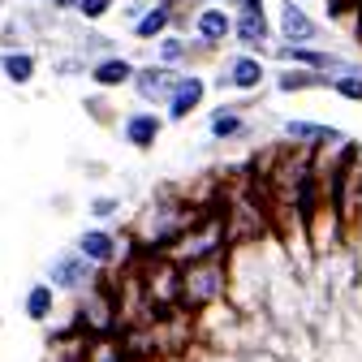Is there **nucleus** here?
<instances>
[{
  "instance_id": "f257e3e1",
  "label": "nucleus",
  "mask_w": 362,
  "mask_h": 362,
  "mask_svg": "<svg viewBox=\"0 0 362 362\" xmlns=\"http://www.w3.org/2000/svg\"><path fill=\"white\" fill-rule=\"evenodd\" d=\"M199 203L186 194V190H156L147 199V207L139 211V220L129 224V242L139 250V259H168V250L181 242V233L199 220Z\"/></svg>"
},
{
  "instance_id": "f03ea898",
  "label": "nucleus",
  "mask_w": 362,
  "mask_h": 362,
  "mask_svg": "<svg viewBox=\"0 0 362 362\" xmlns=\"http://www.w3.org/2000/svg\"><path fill=\"white\" fill-rule=\"evenodd\" d=\"M220 302H229V255L224 259H199V263H181V293L177 310L181 315H203Z\"/></svg>"
},
{
  "instance_id": "7ed1b4c3",
  "label": "nucleus",
  "mask_w": 362,
  "mask_h": 362,
  "mask_svg": "<svg viewBox=\"0 0 362 362\" xmlns=\"http://www.w3.org/2000/svg\"><path fill=\"white\" fill-rule=\"evenodd\" d=\"M229 255V229H224V194L220 203L203 207L199 220L190 224L186 233H181V242L168 250V259L181 267V263H199V259H224Z\"/></svg>"
},
{
  "instance_id": "20e7f679",
  "label": "nucleus",
  "mask_w": 362,
  "mask_h": 362,
  "mask_svg": "<svg viewBox=\"0 0 362 362\" xmlns=\"http://www.w3.org/2000/svg\"><path fill=\"white\" fill-rule=\"evenodd\" d=\"M281 143L293 147V151H306V156H328V151H337V147L349 143V134L341 125H328V121L285 117L281 121Z\"/></svg>"
},
{
  "instance_id": "39448f33",
  "label": "nucleus",
  "mask_w": 362,
  "mask_h": 362,
  "mask_svg": "<svg viewBox=\"0 0 362 362\" xmlns=\"http://www.w3.org/2000/svg\"><path fill=\"white\" fill-rule=\"evenodd\" d=\"M100 281H104V272H100V267H90L74 246L61 250V255H52L48 267H43V285H52L61 298H82L86 289H95Z\"/></svg>"
},
{
  "instance_id": "423d86ee",
  "label": "nucleus",
  "mask_w": 362,
  "mask_h": 362,
  "mask_svg": "<svg viewBox=\"0 0 362 362\" xmlns=\"http://www.w3.org/2000/svg\"><path fill=\"white\" fill-rule=\"evenodd\" d=\"M272 26H276V43H289V48H324V22L302 0H281Z\"/></svg>"
},
{
  "instance_id": "0eeeda50",
  "label": "nucleus",
  "mask_w": 362,
  "mask_h": 362,
  "mask_svg": "<svg viewBox=\"0 0 362 362\" xmlns=\"http://www.w3.org/2000/svg\"><path fill=\"white\" fill-rule=\"evenodd\" d=\"M263 82H267V61L255 52H229L211 78L216 90H238V95H259Z\"/></svg>"
},
{
  "instance_id": "6e6552de",
  "label": "nucleus",
  "mask_w": 362,
  "mask_h": 362,
  "mask_svg": "<svg viewBox=\"0 0 362 362\" xmlns=\"http://www.w3.org/2000/svg\"><path fill=\"white\" fill-rule=\"evenodd\" d=\"M250 104H255V95H250V100H229V104L211 108V117H207V143H216V147L246 143L250 134H255V121L246 117Z\"/></svg>"
},
{
  "instance_id": "1a4fd4ad",
  "label": "nucleus",
  "mask_w": 362,
  "mask_h": 362,
  "mask_svg": "<svg viewBox=\"0 0 362 362\" xmlns=\"http://www.w3.org/2000/svg\"><path fill=\"white\" fill-rule=\"evenodd\" d=\"M207 95H211V82H207L199 69H186V74L177 78L173 95H168V104H164V121H168V125L190 121V117L207 104Z\"/></svg>"
},
{
  "instance_id": "9d476101",
  "label": "nucleus",
  "mask_w": 362,
  "mask_h": 362,
  "mask_svg": "<svg viewBox=\"0 0 362 362\" xmlns=\"http://www.w3.org/2000/svg\"><path fill=\"white\" fill-rule=\"evenodd\" d=\"M177 69H164V65H156V61H143L139 69H134V82H129V90L139 95V104L143 108H164L168 104V95H173V86H177Z\"/></svg>"
},
{
  "instance_id": "9b49d317",
  "label": "nucleus",
  "mask_w": 362,
  "mask_h": 362,
  "mask_svg": "<svg viewBox=\"0 0 362 362\" xmlns=\"http://www.w3.org/2000/svg\"><path fill=\"white\" fill-rule=\"evenodd\" d=\"M233 43L238 52H255L267 61L272 43H276V26H272L267 9H250V13H233Z\"/></svg>"
},
{
  "instance_id": "f8f14e48",
  "label": "nucleus",
  "mask_w": 362,
  "mask_h": 362,
  "mask_svg": "<svg viewBox=\"0 0 362 362\" xmlns=\"http://www.w3.org/2000/svg\"><path fill=\"white\" fill-rule=\"evenodd\" d=\"M186 35H194L203 48H211V52H224V48L233 43V13L211 0V5H203V9L190 18V30H186Z\"/></svg>"
},
{
  "instance_id": "ddd939ff",
  "label": "nucleus",
  "mask_w": 362,
  "mask_h": 362,
  "mask_svg": "<svg viewBox=\"0 0 362 362\" xmlns=\"http://www.w3.org/2000/svg\"><path fill=\"white\" fill-rule=\"evenodd\" d=\"M164 125H168V121H164V112H156V108H134V112H125V117L117 121L121 143L134 147V151H156Z\"/></svg>"
},
{
  "instance_id": "4468645a",
  "label": "nucleus",
  "mask_w": 362,
  "mask_h": 362,
  "mask_svg": "<svg viewBox=\"0 0 362 362\" xmlns=\"http://www.w3.org/2000/svg\"><path fill=\"white\" fill-rule=\"evenodd\" d=\"M134 69H139V61L125 57V52H112V57H100V61H90L86 69V82L95 86V90H121L134 82Z\"/></svg>"
},
{
  "instance_id": "2eb2a0df",
  "label": "nucleus",
  "mask_w": 362,
  "mask_h": 362,
  "mask_svg": "<svg viewBox=\"0 0 362 362\" xmlns=\"http://www.w3.org/2000/svg\"><path fill=\"white\" fill-rule=\"evenodd\" d=\"M22 315H26L30 324H52L57 315H61V293H57L52 285L35 281V285L26 289V298H22Z\"/></svg>"
},
{
  "instance_id": "dca6fc26",
  "label": "nucleus",
  "mask_w": 362,
  "mask_h": 362,
  "mask_svg": "<svg viewBox=\"0 0 362 362\" xmlns=\"http://www.w3.org/2000/svg\"><path fill=\"white\" fill-rule=\"evenodd\" d=\"M0 78L9 86H30L39 78V52L35 48H13V52H0Z\"/></svg>"
},
{
  "instance_id": "f3484780",
  "label": "nucleus",
  "mask_w": 362,
  "mask_h": 362,
  "mask_svg": "<svg viewBox=\"0 0 362 362\" xmlns=\"http://www.w3.org/2000/svg\"><path fill=\"white\" fill-rule=\"evenodd\" d=\"M272 86L281 95H306V90H328V78L324 74H310V69H293V65H281L272 74Z\"/></svg>"
},
{
  "instance_id": "a211bd4d",
  "label": "nucleus",
  "mask_w": 362,
  "mask_h": 362,
  "mask_svg": "<svg viewBox=\"0 0 362 362\" xmlns=\"http://www.w3.org/2000/svg\"><path fill=\"white\" fill-rule=\"evenodd\" d=\"M168 30H173V13L156 0V5H151L143 18L129 26V39H134V43H156V39H164Z\"/></svg>"
},
{
  "instance_id": "6ab92c4d",
  "label": "nucleus",
  "mask_w": 362,
  "mask_h": 362,
  "mask_svg": "<svg viewBox=\"0 0 362 362\" xmlns=\"http://www.w3.org/2000/svg\"><path fill=\"white\" fill-rule=\"evenodd\" d=\"M78 362H129L121 337H90L78 345Z\"/></svg>"
},
{
  "instance_id": "aec40b11",
  "label": "nucleus",
  "mask_w": 362,
  "mask_h": 362,
  "mask_svg": "<svg viewBox=\"0 0 362 362\" xmlns=\"http://www.w3.org/2000/svg\"><path fill=\"white\" fill-rule=\"evenodd\" d=\"M125 211V199H117V194H95V199H86V216L95 220V224H108V220H117Z\"/></svg>"
},
{
  "instance_id": "412c9836",
  "label": "nucleus",
  "mask_w": 362,
  "mask_h": 362,
  "mask_svg": "<svg viewBox=\"0 0 362 362\" xmlns=\"http://www.w3.org/2000/svg\"><path fill=\"white\" fill-rule=\"evenodd\" d=\"M30 30L22 18H9V22H0V52H13V48H30Z\"/></svg>"
},
{
  "instance_id": "4be33fe9",
  "label": "nucleus",
  "mask_w": 362,
  "mask_h": 362,
  "mask_svg": "<svg viewBox=\"0 0 362 362\" xmlns=\"http://www.w3.org/2000/svg\"><path fill=\"white\" fill-rule=\"evenodd\" d=\"M112 9H117V0H78V5H74V18L86 22V26H95V22H104Z\"/></svg>"
},
{
  "instance_id": "5701e85b",
  "label": "nucleus",
  "mask_w": 362,
  "mask_h": 362,
  "mask_svg": "<svg viewBox=\"0 0 362 362\" xmlns=\"http://www.w3.org/2000/svg\"><path fill=\"white\" fill-rule=\"evenodd\" d=\"M328 90L341 95L345 104H362V74H341V78H328Z\"/></svg>"
},
{
  "instance_id": "b1692460",
  "label": "nucleus",
  "mask_w": 362,
  "mask_h": 362,
  "mask_svg": "<svg viewBox=\"0 0 362 362\" xmlns=\"http://www.w3.org/2000/svg\"><path fill=\"white\" fill-rule=\"evenodd\" d=\"M86 69H90V61L78 57V52H61V57H52V74H57V78H86Z\"/></svg>"
},
{
  "instance_id": "393cba45",
  "label": "nucleus",
  "mask_w": 362,
  "mask_h": 362,
  "mask_svg": "<svg viewBox=\"0 0 362 362\" xmlns=\"http://www.w3.org/2000/svg\"><path fill=\"white\" fill-rule=\"evenodd\" d=\"M151 5H156V0H121V22H125V26H134V22H139Z\"/></svg>"
},
{
  "instance_id": "a878e982",
  "label": "nucleus",
  "mask_w": 362,
  "mask_h": 362,
  "mask_svg": "<svg viewBox=\"0 0 362 362\" xmlns=\"http://www.w3.org/2000/svg\"><path fill=\"white\" fill-rule=\"evenodd\" d=\"M26 5H43V9H52V13H74L78 0H26Z\"/></svg>"
},
{
  "instance_id": "bb28decb",
  "label": "nucleus",
  "mask_w": 362,
  "mask_h": 362,
  "mask_svg": "<svg viewBox=\"0 0 362 362\" xmlns=\"http://www.w3.org/2000/svg\"><path fill=\"white\" fill-rule=\"evenodd\" d=\"M229 13H250V9H263V0H224Z\"/></svg>"
},
{
  "instance_id": "cd10ccee",
  "label": "nucleus",
  "mask_w": 362,
  "mask_h": 362,
  "mask_svg": "<svg viewBox=\"0 0 362 362\" xmlns=\"http://www.w3.org/2000/svg\"><path fill=\"white\" fill-rule=\"evenodd\" d=\"M82 108H86V112H90V117H95V121H108V104H104V100H100V95H90V100H86V104H82Z\"/></svg>"
},
{
  "instance_id": "c85d7f7f",
  "label": "nucleus",
  "mask_w": 362,
  "mask_h": 362,
  "mask_svg": "<svg viewBox=\"0 0 362 362\" xmlns=\"http://www.w3.org/2000/svg\"><path fill=\"white\" fill-rule=\"evenodd\" d=\"M0 9H5V0H0Z\"/></svg>"
}]
</instances>
